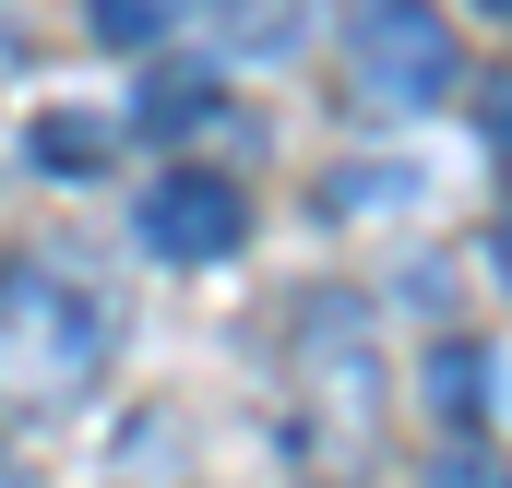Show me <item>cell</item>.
<instances>
[{
  "mask_svg": "<svg viewBox=\"0 0 512 488\" xmlns=\"http://www.w3.org/2000/svg\"><path fill=\"white\" fill-rule=\"evenodd\" d=\"M108 358V298L72 286L60 262H0V405H60Z\"/></svg>",
  "mask_w": 512,
  "mask_h": 488,
  "instance_id": "cell-1",
  "label": "cell"
},
{
  "mask_svg": "<svg viewBox=\"0 0 512 488\" xmlns=\"http://www.w3.org/2000/svg\"><path fill=\"white\" fill-rule=\"evenodd\" d=\"M131 227H143L155 262H227V250L251 239V203H239L227 179H203V167H167V179L143 191V215H131Z\"/></svg>",
  "mask_w": 512,
  "mask_h": 488,
  "instance_id": "cell-3",
  "label": "cell"
},
{
  "mask_svg": "<svg viewBox=\"0 0 512 488\" xmlns=\"http://www.w3.org/2000/svg\"><path fill=\"white\" fill-rule=\"evenodd\" d=\"M215 24H227V48H286L298 36V0H203Z\"/></svg>",
  "mask_w": 512,
  "mask_h": 488,
  "instance_id": "cell-6",
  "label": "cell"
},
{
  "mask_svg": "<svg viewBox=\"0 0 512 488\" xmlns=\"http://www.w3.org/2000/svg\"><path fill=\"white\" fill-rule=\"evenodd\" d=\"M346 72L370 96V120H417L453 96V24L429 0H358L346 12Z\"/></svg>",
  "mask_w": 512,
  "mask_h": 488,
  "instance_id": "cell-2",
  "label": "cell"
},
{
  "mask_svg": "<svg viewBox=\"0 0 512 488\" xmlns=\"http://www.w3.org/2000/svg\"><path fill=\"white\" fill-rule=\"evenodd\" d=\"M215 108H227V96H215V84H203V72H155V84H143V108H131V120H143V143H191V131L215 120Z\"/></svg>",
  "mask_w": 512,
  "mask_h": 488,
  "instance_id": "cell-5",
  "label": "cell"
},
{
  "mask_svg": "<svg viewBox=\"0 0 512 488\" xmlns=\"http://www.w3.org/2000/svg\"><path fill=\"white\" fill-rule=\"evenodd\" d=\"M477 12H489V24H501V12H512V0H477Z\"/></svg>",
  "mask_w": 512,
  "mask_h": 488,
  "instance_id": "cell-10",
  "label": "cell"
},
{
  "mask_svg": "<svg viewBox=\"0 0 512 488\" xmlns=\"http://www.w3.org/2000/svg\"><path fill=\"white\" fill-rule=\"evenodd\" d=\"M429 417H441V429H489V417H501V346H489V334H477V346H465V334L429 346Z\"/></svg>",
  "mask_w": 512,
  "mask_h": 488,
  "instance_id": "cell-4",
  "label": "cell"
},
{
  "mask_svg": "<svg viewBox=\"0 0 512 488\" xmlns=\"http://www.w3.org/2000/svg\"><path fill=\"white\" fill-rule=\"evenodd\" d=\"M96 155H108V131H84V120H36V167H60V179H72V167H96Z\"/></svg>",
  "mask_w": 512,
  "mask_h": 488,
  "instance_id": "cell-8",
  "label": "cell"
},
{
  "mask_svg": "<svg viewBox=\"0 0 512 488\" xmlns=\"http://www.w3.org/2000/svg\"><path fill=\"white\" fill-rule=\"evenodd\" d=\"M441 488H501V477H489V465H465V477H441Z\"/></svg>",
  "mask_w": 512,
  "mask_h": 488,
  "instance_id": "cell-9",
  "label": "cell"
},
{
  "mask_svg": "<svg viewBox=\"0 0 512 488\" xmlns=\"http://www.w3.org/2000/svg\"><path fill=\"white\" fill-rule=\"evenodd\" d=\"M167 12H179V0H96V36H108V48H155Z\"/></svg>",
  "mask_w": 512,
  "mask_h": 488,
  "instance_id": "cell-7",
  "label": "cell"
}]
</instances>
